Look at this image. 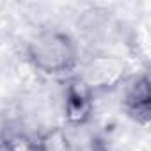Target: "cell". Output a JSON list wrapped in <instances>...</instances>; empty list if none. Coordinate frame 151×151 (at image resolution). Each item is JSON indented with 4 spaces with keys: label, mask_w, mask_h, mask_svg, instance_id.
<instances>
[{
    "label": "cell",
    "mask_w": 151,
    "mask_h": 151,
    "mask_svg": "<svg viewBox=\"0 0 151 151\" xmlns=\"http://www.w3.org/2000/svg\"><path fill=\"white\" fill-rule=\"evenodd\" d=\"M25 57L36 71L46 77L68 78L80 66V46L69 32L48 27L27 41Z\"/></svg>",
    "instance_id": "cell-1"
},
{
    "label": "cell",
    "mask_w": 151,
    "mask_h": 151,
    "mask_svg": "<svg viewBox=\"0 0 151 151\" xmlns=\"http://www.w3.org/2000/svg\"><path fill=\"white\" fill-rule=\"evenodd\" d=\"M94 94L78 73L66 78L62 91V117L66 128L77 130L91 123L94 116Z\"/></svg>",
    "instance_id": "cell-2"
},
{
    "label": "cell",
    "mask_w": 151,
    "mask_h": 151,
    "mask_svg": "<svg viewBox=\"0 0 151 151\" xmlns=\"http://www.w3.org/2000/svg\"><path fill=\"white\" fill-rule=\"evenodd\" d=\"M121 96L123 112L137 124L147 126L151 119V84L149 75L140 73L137 77L124 80Z\"/></svg>",
    "instance_id": "cell-3"
},
{
    "label": "cell",
    "mask_w": 151,
    "mask_h": 151,
    "mask_svg": "<svg viewBox=\"0 0 151 151\" xmlns=\"http://www.w3.org/2000/svg\"><path fill=\"white\" fill-rule=\"evenodd\" d=\"M30 151H77V144L73 142L69 128L52 126L32 135Z\"/></svg>",
    "instance_id": "cell-4"
}]
</instances>
